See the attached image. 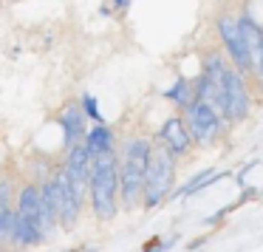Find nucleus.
Returning <instances> with one entry per match:
<instances>
[{"mask_svg":"<svg viewBox=\"0 0 263 252\" xmlns=\"http://www.w3.org/2000/svg\"><path fill=\"white\" fill-rule=\"evenodd\" d=\"M88 193H91L97 218L110 221L119 210V161H116L114 150L93 159L91 176H88Z\"/></svg>","mask_w":263,"mask_h":252,"instance_id":"1","label":"nucleus"},{"mask_svg":"<svg viewBox=\"0 0 263 252\" xmlns=\"http://www.w3.org/2000/svg\"><path fill=\"white\" fill-rule=\"evenodd\" d=\"M150 153H153V148H150L147 139H133V142L127 145L125 161L119 165V195H122V201H125V207H133L142 199Z\"/></svg>","mask_w":263,"mask_h":252,"instance_id":"2","label":"nucleus"},{"mask_svg":"<svg viewBox=\"0 0 263 252\" xmlns=\"http://www.w3.org/2000/svg\"><path fill=\"white\" fill-rule=\"evenodd\" d=\"M173 178H176V167H173V156L167 153L164 148L153 150L150 153V165L147 173H144V190H142V204L147 210H153L156 204L170 195Z\"/></svg>","mask_w":263,"mask_h":252,"instance_id":"3","label":"nucleus"},{"mask_svg":"<svg viewBox=\"0 0 263 252\" xmlns=\"http://www.w3.org/2000/svg\"><path fill=\"white\" fill-rule=\"evenodd\" d=\"M51 182H54V190H57V221L65 229H74L77 218H80V210H82V190L71 182L65 167H60Z\"/></svg>","mask_w":263,"mask_h":252,"instance_id":"4","label":"nucleus"},{"mask_svg":"<svg viewBox=\"0 0 263 252\" xmlns=\"http://www.w3.org/2000/svg\"><path fill=\"white\" fill-rule=\"evenodd\" d=\"M190 136H195L198 142H210V139H215L218 128H221V119H218V111L212 108L210 102H204V99H193V105H190Z\"/></svg>","mask_w":263,"mask_h":252,"instance_id":"5","label":"nucleus"},{"mask_svg":"<svg viewBox=\"0 0 263 252\" xmlns=\"http://www.w3.org/2000/svg\"><path fill=\"white\" fill-rule=\"evenodd\" d=\"M223 102H227V108H223V116H229V119H243L246 111H249V94H246V85L243 80H240L238 71L227 68L223 71Z\"/></svg>","mask_w":263,"mask_h":252,"instance_id":"6","label":"nucleus"},{"mask_svg":"<svg viewBox=\"0 0 263 252\" xmlns=\"http://www.w3.org/2000/svg\"><path fill=\"white\" fill-rule=\"evenodd\" d=\"M238 23V31H240V40H243V48H246V57H249V71H257L263 74V31L249 14H243Z\"/></svg>","mask_w":263,"mask_h":252,"instance_id":"7","label":"nucleus"},{"mask_svg":"<svg viewBox=\"0 0 263 252\" xmlns=\"http://www.w3.org/2000/svg\"><path fill=\"white\" fill-rule=\"evenodd\" d=\"M161 148L167 150L170 156H181L190 150V145H193V136H190L187 125H184L181 119H176V116H170V119L161 125Z\"/></svg>","mask_w":263,"mask_h":252,"instance_id":"8","label":"nucleus"},{"mask_svg":"<svg viewBox=\"0 0 263 252\" xmlns=\"http://www.w3.org/2000/svg\"><path fill=\"white\" fill-rule=\"evenodd\" d=\"M218 31H221V40L227 43V51L229 57L235 60L240 71H249V57H246V48H243V40H240V31H238V23L229 17H221L218 20Z\"/></svg>","mask_w":263,"mask_h":252,"instance_id":"9","label":"nucleus"},{"mask_svg":"<svg viewBox=\"0 0 263 252\" xmlns=\"http://www.w3.org/2000/svg\"><path fill=\"white\" fill-rule=\"evenodd\" d=\"M60 125H63V133H65V145L68 148H74V145H80V139L85 136V114H82L80 108H71L63 114V119H60Z\"/></svg>","mask_w":263,"mask_h":252,"instance_id":"10","label":"nucleus"},{"mask_svg":"<svg viewBox=\"0 0 263 252\" xmlns=\"http://www.w3.org/2000/svg\"><path fill=\"white\" fill-rule=\"evenodd\" d=\"M85 148H88V153H91V159H99V156L110 153V150H114V133L105 125H93L85 136Z\"/></svg>","mask_w":263,"mask_h":252,"instance_id":"11","label":"nucleus"},{"mask_svg":"<svg viewBox=\"0 0 263 252\" xmlns=\"http://www.w3.org/2000/svg\"><path fill=\"white\" fill-rule=\"evenodd\" d=\"M164 97L173 99V102H178L181 108H190V105H193V99H190V97H193V94H190V82L184 80V77H181V80H176V85H173V88H167Z\"/></svg>","mask_w":263,"mask_h":252,"instance_id":"12","label":"nucleus"},{"mask_svg":"<svg viewBox=\"0 0 263 252\" xmlns=\"http://www.w3.org/2000/svg\"><path fill=\"white\" fill-rule=\"evenodd\" d=\"M82 114H88V119H93L97 125H105L102 114H99V108H97V99H93V97H82Z\"/></svg>","mask_w":263,"mask_h":252,"instance_id":"13","label":"nucleus"},{"mask_svg":"<svg viewBox=\"0 0 263 252\" xmlns=\"http://www.w3.org/2000/svg\"><path fill=\"white\" fill-rule=\"evenodd\" d=\"M9 210H12V204H9V187L0 182V218L6 215Z\"/></svg>","mask_w":263,"mask_h":252,"instance_id":"14","label":"nucleus"},{"mask_svg":"<svg viewBox=\"0 0 263 252\" xmlns=\"http://www.w3.org/2000/svg\"><path fill=\"white\" fill-rule=\"evenodd\" d=\"M170 244H173V241H161V238H153V241H150V244L144 246L142 252H164V249H167V246H170Z\"/></svg>","mask_w":263,"mask_h":252,"instance_id":"15","label":"nucleus"},{"mask_svg":"<svg viewBox=\"0 0 263 252\" xmlns=\"http://www.w3.org/2000/svg\"><path fill=\"white\" fill-rule=\"evenodd\" d=\"M116 6H119V9H127V6H130V0H116Z\"/></svg>","mask_w":263,"mask_h":252,"instance_id":"16","label":"nucleus"}]
</instances>
